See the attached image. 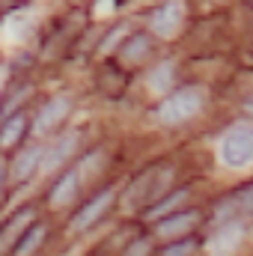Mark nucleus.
Masks as SVG:
<instances>
[{
    "label": "nucleus",
    "mask_w": 253,
    "mask_h": 256,
    "mask_svg": "<svg viewBox=\"0 0 253 256\" xmlns=\"http://www.w3.org/2000/svg\"><path fill=\"white\" fill-rule=\"evenodd\" d=\"M179 24H182V6L179 3H167L152 15V30L161 36H173L179 30Z\"/></svg>",
    "instance_id": "obj_5"
},
{
    "label": "nucleus",
    "mask_w": 253,
    "mask_h": 256,
    "mask_svg": "<svg viewBox=\"0 0 253 256\" xmlns=\"http://www.w3.org/2000/svg\"><path fill=\"white\" fill-rule=\"evenodd\" d=\"M66 114H68V102H66V98L48 102V104L39 110V116H36V131H51V128H57L66 120Z\"/></svg>",
    "instance_id": "obj_7"
},
{
    "label": "nucleus",
    "mask_w": 253,
    "mask_h": 256,
    "mask_svg": "<svg viewBox=\"0 0 253 256\" xmlns=\"http://www.w3.org/2000/svg\"><path fill=\"white\" fill-rule=\"evenodd\" d=\"M128 256H146V244H143V242L131 244V250H128Z\"/></svg>",
    "instance_id": "obj_17"
},
{
    "label": "nucleus",
    "mask_w": 253,
    "mask_h": 256,
    "mask_svg": "<svg viewBox=\"0 0 253 256\" xmlns=\"http://www.w3.org/2000/svg\"><path fill=\"white\" fill-rule=\"evenodd\" d=\"M42 238H45V226L42 224H36V226H30L27 232H24V238L12 248V256H30L39 244H42Z\"/></svg>",
    "instance_id": "obj_10"
},
{
    "label": "nucleus",
    "mask_w": 253,
    "mask_h": 256,
    "mask_svg": "<svg viewBox=\"0 0 253 256\" xmlns=\"http://www.w3.org/2000/svg\"><path fill=\"white\" fill-rule=\"evenodd\" d=\"M220 161L232 170H244L253 164V128L238 126L220 140Z\"/></svg>",
    "instance_id": "obj_1"
},
{
    "label": "nucleus",
    "mask_w": 253,
    "mask_h": 256,
    "mask_svg": "<svg viewBox=\"0 0 253 256\" xmlns=\"http://www.w3.org/2000/svg\"><path fill=\"white\" fill-rule=\"evenodd\" d=\"M194 220H196V214L194 212H185V214H173V218H167L161 226H158V232L161 236H176V232H185L194 226Z\"/></svg>",
    "instance_id": "obj_12"
},
{
    "label": "nucleus",
    "mask_w": 253,
    "mask_h": 256,
    "mask_svg": "<svg viewBox=\"0 0 253 256\" xmlns=\"http://www.w3.org/2000/svg\"><path fill=\"white\" fill-rule=\"evenodd\" d=\"M146 48H149V42H146L143 36H134L126 48H122V57H128V60H137V54H140V51H146Z\"/></svg>",
    "instance_id": "obj_14"
},
{
    "label": "nucleus",
    "mask_w": 253,
    "mask_h": 256,
    "mask_svg": "<svg viewBox=\"0 0 253 256\" xmlns=\"http://www.w3.org/2000/svg\"><path fill=\"white\" fill-rule=\"evenodd\" d=\"M164 182H170V173H149V176H143V182H137V188L131 191V202L152 200L155 194L164 188Z\"/></svg>",
    "instance_id": "obj_8"
},
{
    "label": "nucleus",
    "mask_w": 253,
    "mask_h": 256,
    "mask_svg": "<svg viewBox=\"0 0 253 256\" xmlns=\"http://www.w3.org/2000/svg\"><path fill=\"white\" fill-rule=\"evenodd\" d=\"M39 164H42V149H39V146H27V149L18 152L15 161H12V179H15V182H27V179L36 173Z\"/></svg>",
    "instance_id": "obj_4"
},
{
    "label": "nucleus",
    "mask_w": 253,
    "mask_h": 256,
    "mask_svg": "<svg viewBox=\"0 0 253 256\" xmlns=\"http://www.w3.org/2000/svg\"><path fill=\"white\" fill-rule=\"evenodd\" d=\"M24 131H27V116H24V114H15V116L3 126V131H0V143H3V146H12V143H18V140L24 137Z\"/></svg>",
    "instance_id": "obj_11"
},
{
    "label": "nucleus",
    "mask_w": 253,
    "mask_h": 256,
    "mask_svg": "<svg viewBox=\"0 0 253 256\" xmlns=\"http://www.w3.org/2000/svg\"><path fill=\"white\" fill-rule=\"evenodd\" d=\"M74 194H78V173L68 170V173L60 176V182L51 188V206H66V202H72Z\"/></svg>",
    "instance_id": "obj_9"
},
{
    "label": "nucleus",
    "mask_w": 253,
    "mask_h": 256,
    "mask_svg": "<svg viewBox=\"0 0 253 256\" xmlns=\"http://www.w3.org/2000/svg\"><path fill=\"white\" fill-rule=\"evenodd\" d=\"M110 202H114V191H102L98 196H92V200H90V202L74 214V218H72V230H78V232H80V230L92 226V224H96V220L110 208Z\"/></svg>",
    "instance_id": "obj_3"
},
{
    "label": "nucleus",
    "mask_w": 253,
    "mask_h": 256,
    "mask_svg": "<svg viewBox=\"0 0 253 256\" xmlns=\"http://www.w3.org/2000/svg\"><path fill=\"white\" fill-rule=\"evenodd\" d=\"M200 104H202V96H200L196 90H179V92H173V96L161 104L158 120H161V122H167V126L188 122L190 116H196V114H200Z\"/></svg>",
    "instance_id": "obj_2"
},
{
    "label": "nucleus",
    "mask_w": 253,
    "mask_h": 256,
    "mask_svg": "<svg viewBox=\"0 0 253 256\" xmlns=\"http://www.w3.org/2000/svg\"><path fill=\"white\" fill-rule=\"evenodd\" d=\"M74 149V137H63L54 149H51V155H48V167H54L57 161H63V158H68V152Z\"/></svg>",
    "instance_id": "obj_13"
},
{
    "label": "nucleus",
    "mask_w": 253,
    "mask_h": 256,
    "mask_svg": "<svg viewBox=\"0 0 253 256\" xmlns=\"http://www.w3.org/2000/svg\"><path fill=\"white\" fill-rule=\"evenodd\" d=\"M238 242H242V226H238V220H232L230 226H220L218 232H214V238H212V256H230L236 248H238Z\"/></svg>",
    "instance_id": "obj_6"
},
{
    "label": "nucleus",
    "mask_w": 253,
    "mask_h": 256,
    "mask_svg": "<svg viewBox=\"0 0 253 256\" xmlns=\"http://www.w3.org/2000/svg\"><path fill=\"white\" fill-rule=\"evenodd\" d=\"M170 66H161V68H155L152 72V90H164L167 84H170Z\"/></svg>",
    "instance_id": "obj_15"
},
{
    "label": "nucleus",
    "mask_w": 253,
    "mask_h": 256,
    "mask_svg": "<svg viewBox=\"0 0 253 256\" xmlns=\"http://www.w3.org/2000/svg\"><path fill=\"white\" fill-rule=\"evenodd\" d=\"M190 250H194V242H176L164 250V256H190Z\"/></svg>",
    "instance_id": "obj_16"
}]
</instances>
